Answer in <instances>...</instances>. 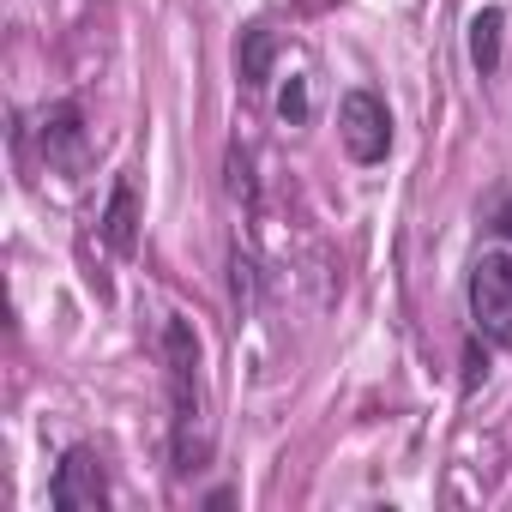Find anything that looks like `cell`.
Segmentation results:
<instances>
[{
  "label": "cell",
  "instance_id": "obj_1",
  "mask_svg": "<svg viewBox=\"0 0 512 512\" xmlns=\"http://www.w3.org/2000/svg\"><path fill=\"white\" fill-rule=\"evenodd\" d=\"M199 332L187 320H163V368H169V458L175 476L205 470L211 458V416H205V374H199Z\"/></svg>",
  "mask_w": 512,
  "mask_h": 512
},
{
  "label": "cell",
  "instance_id": "obj_7",
  "mask_svg": "<svg viewBox=\"0 0 512 512\" xmlns=\"http://www.w3.org/2000/svg\"><path fill=\"white\" fill-rule=\"evenodd\" d=\"M103 241H109L115 253H133V241H139V193H133V181H115V187H109Z\"/></svg>",
  "mask_w": 512,
  "mask_h": 512
},
{
  "label": "cell",
  "instance_id": "obj_8",
  "mask_svg": "<svg viewBox=\"0 0 512 512\" xmlns=\"http://www.w3.org/2000/svg\"><path fill=\"white\" fill-rule=\"evenodd\" d=\"M500 31H506V19H500V7H482L476 19H470V67L488 79L494 67H500Z\"/></svg>",
  "mask_w": 512,
  "mask_h": 512
},
{
  "label": "cell",
  "instance_id": "obj_10",
  "mask_svg": "<svg viewBox=\"0 0 512 512\" xmlns=\"http://www.w3.org/2000/svg\"><path fill=\"white\" fill-rule=\"evenodd\" d=\"M494 229H500V235H512V199H506V205L494 211Z\"/></svg>",
  "mask_w": 512,
  "mask_h": 512
},
{
  "label": "cell",
  "instance_id": "obj_3",
  "mask_svg": "<svg viewBox=\"0 0 512 512\" xmlns=\"http://www.w3.org/2000/svg\"><path fill=\"white\" fill-rule=\"evenodd\" d=\"M470 320L482 338L512 344V253H482L470 266Z\"/></svg>",
  "mask_w": 512,
  "mask_h": 512
},
{
  "label": "cell",
  "instance_id": "obj_9",
  "mask_svg": "<svg viewBox=\"0 0 512 512\" xmlns=\"http://www.w3.org/2000/svg\"><path fill=\"white\" fill-rule=\"evenodd\" d=\"M278 115H284V121H296V127L308 121V79H290V85L278 91Z\"/></svg>",
  "mask_w": 512,
  "mask_h": 512
},
{
  "label": "cell",
  "instance_id": "obj_5",
  "mask_svg": "<svg viewBox=\"0 0 512 512\" xmlns=\"http://www.w3.org/2000/svg\"><path fill=\"white\" fill-rule=\"evenodd\" d=\"M37 145H43V157H49L55 169H73V163L85 157V115H79V103H55V109H43Z\"/></svg>",
  "mask_w": 512,
  "mask_h": 512
},
{
  "label": "cell",
  "instance_id": "obj_4",
  "mask_svg": "<svg viewBox=\"0 0 512 512\" xmlns=\"http://www.w3.org/2000/svg\"><path fill=\"white\" fill-rule=\"evenodd\" d=\"M49 500H55V512H97V506H109V464H103V452L97 446H67V458L55 464Z\"/></svg>",
  "mask_w": 512,
  "mask_h": 512
},
{
  "label": "cell",
  "instance_id": "obj_6",
  "mask_svg": "<svg viewBox=\"0 0 512 512\" xmlns=\"http://www.w3.org/2000/svg\"><path fill=\"white\" fill-rule=\"evenodd\" d=\"M272 61H278V31L272 25H247L241 43H235V67H241V85L260 91L272 79Z\"/></svg>",
  "mask_w": 512,
  "mask_h": 512
},
{
  "label": "cell",
  "instance_id": "obj_2",
  "mask_svg": "<svg viewBox=\"0 0 512 512\" xmlns=\"http://www.w3.org/2000/svg\"><path fill=\"white\" fill-rule=\"evenodd\" d=\"M338 139H344L350 163H386V151H392V109H386V97H374L368 85L344 91V103H338Z\"/></svg>",
  "mask_w": 512,
  "mask_h": 512
}]
</instances>
